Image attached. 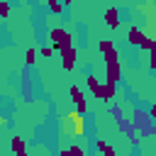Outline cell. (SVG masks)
Masks as SVG:
<instances>
[{
    "instance_id": "cell-22",
    "label": "cell",
    "mask_w": 156,
    "mask_h": 156,
    "mask_svg": "<svg viewBox=\"0 0 156 156\" xmlns=\"http://www.w3.org/2000/svg\"><path fill=\"white\" fill-rule=\"evenodd\" d=\"M61 2H63V7H66V5H71V2H73V0H61Z\"/></svg>"
},
{
    "instance_id": "cell-13",
    "label": "cell",
    "mask_w": 156,
    "mask_h": 156,
    "mask_svg": "<svg viewBox=\"0 0 156 156\" xmlns=\"http://www.w3.org/2000/svg\"><path fill=\"white\" fill-rule=\"evenodd\" d=\"M98 151H102L105 156H115V149H112L107 141H102V139H98Z\"/></svg>"
},
{
    "instance_id": "cell-20",
    "label": "cell",
    "mask_w": 156,
    "mask_h": 156,
    "mask_svg": "<svg viewBox=\"0 0 156 156\" xmlns=\"http://www.w3.org/2000/svg\"><path fill=\"white\" fill-rule=\"evenodd\" d=\"M149 54H151V58H149V68L156 73V54H154V51H149Z\"/></svg>"
},
{
    "instance_id": "cell-11",
    "label": "cell",
    "mask_w": 156,
    "mask_h": 156,
    "mask_svg": "<svg viewBox=\"0 0 156 156\" xmlns=\"http://www.w3.org/2000/svg\"><path fill=\"white\" fill-rule=\"evenodd\" d=\"M44 2H46V7H49L51 15H61L63 12V2L61 0H44Z\"/></svg>"
},
{
    "instance_id": "cell-9",
    "label": "cell",
    "mask_w": 156,
    "mask_h": 156,
    "mask_svg": "<svg viewBox=\"0 0 156 156\" xmlns=\"http://www.w3.org/2000/svg\"><path fill=\"white\" fill-rule=\"evenodd\" d=\"M10 149H12V154H17V156H24V154H27V144H24L22 136H12Z\"/></svg>"
},
{
    "instance_id": "cell-8",
    "label": "cell",
    "mask_w": 156,
    "mask_h": 156,
    "mask_svg": "<svg viewBox=\"0 0 156 156\" xmlns=\"http://www.w3.org/2000/svg\"><path fill=\"white\" fill-rule=\"evenodd\" d=\"M105 24H107L110 29H119L122 20H119V12H117V7H110V10L105 12Z\"/></svg>"
},
{
    "instance_id": "cell-24",
    "label": "cell",
    "mask_w": 156,
    "mask_h": 156,
    "mask_svg": "<svg viewBox=\"0 0 156 156\" xmlns=\"http://www.w3.org/2000/svg\"><path fill=\"white\" fill-rule=\"evenodd\" d=\"M154 2H156V0H154Z\"/></svg>"
},
{
    "instance_id": "cell-14",
    "label": "cell",
    "mask_w": 156,
    "mask_h": 156,
    "mask_svg": "<svg viewBox=\"0 0 156 156\" xmlns=\"http://www.w3.org/2000/svg\"><path fill=\"white\" fill-rule=\"evenodd\" d=\"M98 49H100V54H107L110 49H115V44H112L110 39H100V41H98Z\"/></svg>"
},
{
    "instance_id": "cell-21",
    "label": "cell",
    "mask_w": 156,
    "mask_h": 156,
    "mask_svg": "<svg viewBox=\"0 0 156 156\" xmlns=\"http://www.w3.org/2000/svg\"><path fill=\"white\" fill-rule=\"evenodd\" d=\"M149 117H151V119H154V122H156V102H154V105H151V110H149Z\"/></svg>"
},
{
    "instance_id": "cell-5",
    "label": "cell",
    "mask_w": 156,
    "mask_h": 156,
    "mask_svg": "<svg viewBox=\"0 0 156 156\" xmlns=\"http://www.w3.org/2000/svg\"><path fill=\"white\" fill-rule=\"evenodd\" d=\"M58 54H61V66H63V71H73V68H76V58H78L76 46H68V49H63V51H58Z\"/></svg>"
},
{
    "instance_id": "cell-1",
    "label": "cell",
    "mask_w": 156,
    "mask_h": 156,
    "mask_svg": "<svg viewBox=\"0 0 156 156\" xmlns=\"http://www.w3.org/2000/svg\"><path fill=\"white\" fill-rule=\"evenodd\" d=\"M61 132H63L66 136H71V139L83 136V134H85V115H80L78 110L66 112L63 119H61Z\"/></svg>"
},
{
    "instance_id": "cell-16",
    "label": "cell",
    "mask_w": 156,
    "mask_h": 156,
    "mask_svg": "<svg viewBox=\"0 0 156 156\" xmlns=\"http://www.w3.org/2000/svg\"><path fill=\"white\" fill-rule=\"evenodd\" d=\"M73 105H76V110H78L80 115H85V112H88V100H85V98H78Z\"/></svg>"
},
{
    "instance_id": "cell-3",
    "label": "cell",
    "mask_w": 156,
    "mask_h": 156,
    "mask_svg": "<svg viewBox=\"0 0 156 156\" xmlns=\"http://www.w3.org/2000/svg\"><path fill=\"white\" fill-rule=\"evenodd\" d=\"M105 56V66H107V80H112V83H119V78H122V63H119V51L117 49H110L107 54H102Z\"/></svg>"
},
{
    "instance_id": "cell-18",
    "label": "cell",
    "mask_w": 156,
    "mask_h": 156,
    "mask_svg": "<svg viewBox=\"0 0 156 156\" xmlns=\"http://www.w3.org/2000/svg\"><path fill=\"white\" fill-rule=\"evenodd\" d=\"M39 56L41 58H51L54 56V46H39Z\"/></svg>"
},
{
    "instance_id": "cell-7",
    "label": "cell",
    "mask_w": 156,
    "mask_h": 156,
    "mask_svg": "<svg viewBox=\"0 0 156 156\" xmlns=\"http://www.w3.org/2000/svg\"><path fill=\"white\" fill-rule=\"evenodd\" d=\"M115 93H117V83H112V80H105V83L100 85V93H98V98H100L102 102H110V100L115 98Z\"/></svg>"
},
{
    "instance_id": "cell-4",
    "label": "cell",
    "mask_w": 156,
    "mask_h": 156,
    "mask_svg": "<svg viewBox=\"0 0 156 156\" xmlns=\"http://www.w3.org/2000/svg\"><path fill=\"white\" fill-rule=\"evenodd\" d=\"M139 12H141V15H146V29H144V34H146V37H151V39H156V2L151 0V2L141 5V7H139Z\"/></svg>"
},
{
    "instance_id": "cell-10",
    "label": "cell",
    "mask_w": 156,
    "mask_h": 156,
    "mask_svg": "<svg viewBox=\"0 0 156 156\" xmlns=\"http://www.w3.org/2000/svg\"><path fill=\"white\" fill-rule=\"evenodd\" d=\"M85 85H88V90H90V93L98 98V93H100V85H102V83L98 80V76H85Z\"/></svg>"
},
{
    "instance_id": "cell-19",
    "label": "cell",
    "mask_w": 156,
    "mask_h": 156,
    "mask_svg": "<svg viewBox=\"0 0 156 156\" xmlns=\"http://www.w3.org/2000/svg\"><path fill=\"white\" fill-rule=\"evenodd\" d=\"M85 154V149H80V146H71L68 149V156H83Z\"/></svg>"
},
{
    "instance_id": "cell-6",
    "label": "cell",
    "mask_w": 156,
    "mask_h": 156,
    "mask_svg": "<svg viewBox=\"0 0 156 156\" xmlns=\"http://www.w3.org/2000/svg\"><path fill=\"white\" fill-rule=\"evenodd\" d=\"M146 39H151V37H146V34H144V29H139L136 24H132V27L127 29V41H129L132 46H141Z\"/></svg>"
},
{
    "instance_id": "cell-12",
    "label": "cell",
    "mask_w": 156,
    "mask_h": 156,
    "mask_svg": "<svg viewBox=\"0 0 156 156\" xmlns=\"http://www.w3.org/2000/svg\"><path fill=\"white\" fill-rule=\"evenodd\" d=\"M37 54H39V51H37L34 46L27 49V54H24V63H27V66H34V63H37Z\"/></svg>"
},
{
    "instance_id": "cell-23",
    "label": "cell",
    "mask_w": 156,
    "mask_h": 156,
    "mask_svg": "<svg viewBox=\"0 0 156 156\" xmlns=\"http://www.w3.org/2000/svg\"><path fill=\"white\" fill-rule=\"evenodd\" d=\"M0 124H7V119H5V117H0Z\"/></svg>"
},
{
    "instance_id": "cell-2",
    "label": "cell",
    "mask_w": 156,
    "mask_h": 156,
    "mask_svg": "<svg viewBox=\"0 0 156 156\" xmlns=\"http://www.w3.org/2000/svg\"><path fill=\"white\" fill-rule=\"evenodd\" d=\"M49 41H51L54 51H63V49L73 46V37H71V32L63 29V27H54V29H49Z\"/></svg>"
},
{
    "instance_id": "cell-17",
    "label": "cell",
    "mask_w": 156,
    "mask_h": 156,
    "mask_svg": "<svg viewBox=\"0 0 156 156\" xmlns=\"http://www.w3.org/2000/svg\"><path fill=\"white\" fill-rule=\"evenodd\" d=\"M10 10H12V7H10V2H7V0H0V17H2V20H7V17H10Z\"/></svg>"
},
{
    "instance_id": "cell-15",
    "label": "cell",
    "mask_w": 156,
    "mask_h": 156,
    "mask_svg": "<svg viewBox=\"0 0 156 156\" xmlns=\"http://www.w3.org/2000/svg\"><path fill=\"white\" fill-rule=\"evenodd\" d=\"M68 95H71V102H76L78 98H85V95H83V90H80L78 85H71V88H68Z\"/></svg>"
}]
</instances>
